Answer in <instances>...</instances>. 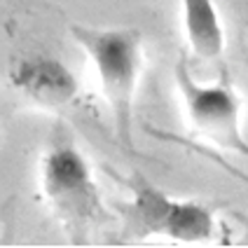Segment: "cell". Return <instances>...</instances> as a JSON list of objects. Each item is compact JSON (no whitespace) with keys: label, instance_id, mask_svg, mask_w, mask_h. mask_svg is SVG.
Segmentation results:
<instances>
[{"label":"cell","instance_id":"obj_4","mask_svg":"<svg viewBox=\"0 0 248 248\" xmlns=\"http://www.w3.org/2000/svg\"><path fill=\"white\" fill-rule=\"evenodd\" d=\"M173 78L183 101L185 120L194 134L216 143L222 150H234L248 157V140L241 134V101L227 75L213 84L197 82L190 75L187 59L180 56Z\"/></svg>","mask_w":248,"mask_h":248},{"label":"cell","instance_id":"obj_2","mask_svg":"<svg viewBox=\"0 0 248 248\" xmlns=\"http://www.w3.org/2000/svg\"><path fill=\"white\" fill-rule=\"evenodd\" d=\"M70 35L96 68L117 143L126 152H134V96L143 63L140 31L73 24Z\"/></svg>","mask_w":248,"mask_h":248},{"label":"cell","instance_id":"obj_5","mask_svg":"<svg viewBox=\"0 0 248 248\" xmlns=\"http://www.w3.org/2000/svg\"><path fill=\"white\" fill-rule=\"evenodd\" d=\"M10 84L19 96L42 110L66 108L80 92L78 78L70 73L68 66L45 52L19 56L10 68Z\"/></svg>","mask_w":248,"mask_h":248},{"label":"cell","instance_id":"obj_6","mask_svg":"<svg viewBox=\"0 0 248 248\" xmlns=\"http://www.w3.org/2000/svg\"><path fill=\"white\" fill-rule=\"evenodd\" d=\"M180 12L192 54L206 63H220L225 52V31L213 0H180Z\"/></svg>","mask_w":248,"mask_h":248},{"label":"cell","instance_id":"obj_1","mask_svg":"<svg viewBox=\"0 0 248 248\" xmlns=\"http://www.w3.org/2000/svg\"><path fill=\"white\" fill-rule=\"evenodd\" d=\"M40 192L73 244H84L98 225L110 218L92 166L63 124L54 129L42 152Z\"/></svg>","mask_w":248,"mask_h":248},{"label":"cell","instance_id":"obj_3","mask_svg":"<svg viewBox=\"0 0 248 248\" xmlns=\"http://www.w3.org/2000/svg\"><path fill=\"white\" fill-rule=\"evenodd\" d=\"M115 178L129 190V199L120 204L126 234L136 239L162 236L176 244H206L216 234L213 211L194 199H176L157 187L145 173L131 171Z\"/></svg>","mask_w":248,"mask_h":248}]
</instances>
